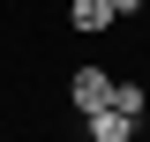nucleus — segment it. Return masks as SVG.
<instances>
[{
  "instance_id": "obj_3",
  "label": "nucleus",
  "mask_w": 150,
  "mask_h": 142,
  "mask_svg": "<svg viewBox=\"0 0 150 142\" xmlns=\"http://www.w3.org/2000/svg\"><path fill=\"white\" fill-rule=\"evenodd\" d=\"M83 127H90V142H128V135H135V120H128V112H90Z\"/></svg>"
},
{
  "instance_id": "obj_5",
  "label": "nucleus",
  "mask_w": 150,
  "mask_h": 142,
  "mask_svg": "<svg viewBox=\"0 0 150 142\" xmlns=\"http://www.w3.org/2000/svg\"><path fill=\"white\" fill-rule=\"evenodd\" d=\"M105 8H112V22L120 15H143V0H105Z\"/></svg>"
},
{
  "instance_id": "obj_4",
  "label": "nucleus",
  "mask_w": 150,
  "mask_h": 142,
  "mask_svg": "<svg viewBox=\"0 0 150 142\" xmlns=\"http://www.w3.org/2000/svg\"><path fill=\"white\" fill-rule=\"evenodd\" d=\"M112 112H128V120H143V112H150L143 82H112Z\"/></svg>"
},
{
  "instance_id": "obj_2",
  "label": "nucleus",
  "mask_w": 150,
  "mask_h": 142,
  "mask_svg": "<svg viewBox=\"0 0 150 142\" xmlns=\"http://www.w3.org/2000/svg\"><path fill=\"white\" fill-rule=\"evenodd\" d=\"M68 22H75V30H112V8H105V0H68Z\"/></svg>"
},
{
  "instance_id": "obj_1",
  "label": "nucleus",
  "mask_w": 150,
  "mask_h": 142,
  "mask_svg": "<svg viewBox=\"0 0 150 142\" xmlns=\"http://www.w3.org/2000/svg\"><path fill=\"white\" fill-rule=\"evenodd\" d=\"M68 97H75V120H90V112H112V75H105V67H75Z\"/></svg>"
}]
</instances>
